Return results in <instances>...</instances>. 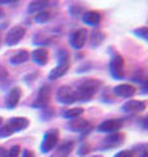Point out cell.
<instances>
[{
    "label": "cell",
    "mask_w": 148,
    "mask_h": 157,
    "mask_svg": "<svg viewBox=\"0 0 148 157\" xmlns=\"http://www.w3.org/2000/svg\"><path fill=\"white\" fill-rule=\"evenodd\" d=\"M98 87H99V82L98 80H85L80 85V88H78V92H75L77 100H90Z\"/></svg>",
    "instance_id": "cell-1"
},
{
    "label": "cell",
    "mask_w": 148,
    "mask_h": 157,
    "mask_svg": "<svg viewBox=\"0 0 148 157\" xmlns=\"http://www.w3.org/2000/svg\"><path fill=\"white\" fill-rule=\"evenodd\" d=\"M57 141H59V131H57V129H51V131H47V132H46V136H44V139H42L41 151H42V152H49V151H52L54 147H56Z\"/></svg>",
    "instance_id": "cell-2"
},
{
    "label": "cell",
    "mask_w": 148,
    "mask_h": 157,
    "mask_svg": "<svg viewBox=\"0 0 148 157\" xmlns=\"http://www.w3.org/2000/svg\"><path fill=\"white\" fill-rule=\"evenodd\" d=\"M57 100L60 103H65V105H70V103H73L77 100V93H75V90H72L70 87L63 85V87L59 88V92H57Z\"/></svg>",
    "instance_id": "cell-3"
},
{
    "label": "cell",
    "mask_w": 148,
    "mask_h": 157,
    "mask_svg": "<svg viewBox=\"0 0 148 157\" xmlns=\"http://www.w3.org/2000/svg\"><path fill=\"white\" fill-rule=\"evenodd\" d=\"M24 36V28L23 26H15L8 31V34L5 36V43L8 44V46H15V44H18V41H21Z\"/></svg>",
    "instance_id": "cell-4"
},
{
    "label": "cell",
    "mask_w": 148,
    "mask_h": 157,
    "mask_svg": "<svg viewBox=\"0 0 148 157\" xmlns=\"http://www.w3.org/2000/svg\"><path fill=\"white\" fill-rule=\"evenodd\" d=\"M109 71L116 78H121L122 74H124V59L121 56H114L111 64H109Z\"/></svg>",
    "instance_id": "cell-5"
},
{
    "label": "cell",
    "mask_w": 148,
    "mask_h": 157,
    "mask_svg": "<svg viewBox=\"0 0 148 157\" xmlns=\"http://www.w3.org/2000/svg\"><path fill=\"white\" fill-rule=\"evenodd\" d=\"M86 38H88L86 29H77V31L70 36V44L75 49H80V48H83V44L86 43Z\"/></svg>",
    "instance_id": "cell-6"
},
{
    "label": "cell",
    "mask_w": 148,
    "mask_h": 157,
    "mask_svg": "<svg viewBox=\"0 0 148 157\" xmlns=\"http://www.w3.org/2000/svg\"><path fill=\"white\" fill-rule=\"evenodd\" d=\"M121 126H122V121L121 120H107V121H104V123H101V124H99V131L112 134V132L119 131Z\"/></svg>",
    "instance_id": "cell-7"
},
{
    "label": "cell",
    "mask_w": 148,
    "mask_h": 157,
    "mask_svg": "<svg viewBox=\"0 0 148 157\" xmlns=\"http://www.w3.org/2000/svg\"><path fill=\"white\" fill-rule=\"evenodd\" d=\"M67 71H68V61H62L56 69H52V71H51V74H49V78H51V80H56V78L62 77L63 74H67Z\"/></svg>",
    "instance_id": "cell-8"
},
{
    "label": "cell",
    "mask_w": 148,
    "mask_h": 157,
    "mask_svg": "<svg viewBox=\"0 0 148 157\" xmlns=\"http://www.w3.org/2000/svg\"><path fill=\"white\" fill-rule=\"evenodd\" d=\"M114 92H116L117 97L129 98V97H132V95L135 93V88L132 87V85H129V83H122V85H117V87L114 88Z\"/></svg>",
    "instance_id": "cell-9"
},
{
    "label": "cell",
    "mask_w": 148,
    "mask_h": 157,
    "mask_svg": "<svg viewBox=\"0 0 148 157\" xmlns=\"http://www.w3.org/2000/svg\"><path fill=\"white\" fill-rule=\"evenodd\" d=\"M8 126H10V129H12L13 132L15 131H21V129H24V128L28 126V120H26V118H23V116L12 118L10 123H8Z\"/></svg>",
    "instance_id": "cell-10"
},
{
    "label": "cell",
    "mask_w": 148,
    "mask_h": 157,
    "mask_svg": "<svg viewBox=\"0 0 148 157\" xmlns=\"http://www.w3.org/2000/svg\"><path fill=\"white\" fill-rule=\"evenodd\" d=\"M20 98H21V90H20L18 87H13L12 90H10V93H8V100H7L8 108H15V106H16L18 101H20Z\"/></svg>",
    "instance_id": "cell-11"
},
{
    "label": "cell",
    "mask_w": 148,
    "mask_h": 157,
    "mask_svg": "<svg viewBox=\"0 0 148 157\" xmlns=\"http://www.w3.org/2000/svg\"><path fill=\"white\" fill-rule=\"evenodd\" d=\"M49 95H51V88H49L47 85H46V87H42L41 90H39V97H38V100L34 101V106H44V105H47V101H49Z\"/></svg>",
    "instance_id": "cell-12"
},
{
    "label": "cell",
    "mask_w": 148,
    "mask_h": 157,
    "mask_svg": "<svg viewBox=\"0 0 148 157\" xmlns=\"http://www.w3.org/2000/svg\"><path fill=\"white\" fill-rule=\"evenodd\" d=\"M99 20H101V15L98 12H86V13H83V21H85L86 25L96 26V25L99 23Z\"/></svg>",
    "instance_id": "cell-13"
},
{
    "label": "cell",
    "mask_w": 148,
    "mask_h": 157,
    "mask_svg": "<svg viewBox=\"0 0 148 157\" xmlns=\"http://www.w3.org/2000/svg\"><path fill=\"white\" fill-rule=\"evenodd\" d=\"M122 110L127 111V113H132V111H142L145 110V101H127Z\"/></svg>",
    "instance_id": "cell-14"
},
{
    "label": "cell",
    "mask_w": 148,
    "mask_h": 157,
    "mask_svg": "<svg viewBox=\"0 0 148 157\" xmlns=\"http://www.w3.org/2000/svg\"><path fill=\"white\" fill-rule=\"evenodd\" d=\"M33 61H36L38 64H46L47 62V51L46 49H36L31 54Z\"/></svg>",
    "instance_id": "cell-15"
},
{
    "label": "cell",
    "mask_w": 148,
    "mask_h": 157,
    "mask_svg": "<svg viewBox=\"0 0 148 157\" xmlns=\"http://www.w3.org/2000/svg\"><path fill=\"white\" fill-rule=\"evenodd\" d=\"M88 126H90V124H88V121L83 120V118H75V120L70 123L72 131H83V129H86Z\"/></svg>",
    "instance_id": "cell-16"
},
{
    "label": "cell",
    "mask_w": 148,
    "mask_h": 157,
    "mask_svg": "<svg viewBox=\"0 0 148 157\" xmlns=\"http://www.w3.org/2000/svg\"><path fill=\"white\" fill-rule=\"evenodd\" d=\"M28 59H29V52H28V51H20V52H16L12 59H10V62H12L13 66H16V64L26 62Z\"/></svg>",
    "instance_id": "cell-17"
},
{
    "label": "cell",
    "mask_w": 148,
    "mask_h": 157,
    "mask_svg": "<svg viewBox=\"0 0 148 157\" xmlns=\"http://www.w3.org/2000/svg\"><path fill=\"white\" fill-rule=\"evenodd\" d=\"M46 2H44V0H38V2H31L29 3V7H28V10L31 13H39V12H44V8H46Z\"/></svg>",
    "instance_id": "cell-18"
},
{
    "label": "cell",
    "mask_w": 148,
    "mask_h": 157,
    "mask_svg": "<svg viewBox=\"0 0 148 157\" xmlns=\"http://www.w3.org/2000/svg\"><path fill=\"white\" fill-rule=\"evenodd\" d=\"M83 115V108H70V110H67V111H63V116L65 118H68V120H70V118H73V120H75V118H78V116H81Z\"/></svg>",
    "instance_id": "cell-19"
},
{
    "label": "cell",
    "mask_w": 148,
    "mask_h": 157,
    "mask_svg": "<svg viewBox=\"0 0 148 157\" xmlns=\"http://www.w3.org/2000/svg\"><path fill=\"white\" fill-rule=\"evenodd\" d=\"M72 149H73V142H72V141H70V142H68V141L63 142V144L59 147V154H57V157H65Z\"/></svg>",
    "instance_id": "cell-20"
},
{
    "label": "cell",
    "mask_w": 148,
    "mask_h": 157,
    "mask_svg": "<svg viewBox=\"0 0 148 157\" xmlns=\"http://www.w3.org/2000/svg\"><path fill=\"white\" fill-rule=\"evenodd\" d=\"M119 142H122V136L119 134V132H112V134L109 136V139L106 141V146H117Z\"/></svg>",
    "instance_id": "cell-21"
},
{
    "label": "cell",
    "mask_w": 148,
    "mask_h": 157,
    "mask_svg": "<svg viewBox=\"0 0 148 157\" xmlns=\"http://www.w3.org/2000/svg\"><path fill=\"white\" fill-rule=\"evenodd\" d=\"M49 18H51V13L49 12H39L36 15V21L38 23H44V21H47Z\"/></svg>",
    "instance_id": "cell-22"
},
{
    "label": "cell",
    "mask_w": 148,
    "mask_h": 157,
    "mask_svg": "<svg viewBox=\"0 0 148 157\" xmlns=\"http://www.w3.org/2000/svg\"><path fill=\"white\" fill-rule=\"evenodd\" d=\"M10 134H13V131L10 129V126H8V124L0 126V137H8Z\"/></svg>",
    "instance_id": "cell-23"
},
{
    "label": "cell",
    "mask_w": 148,
    "mask_h": 157,
    "mask_svg": "<svg viewBox=\"0 0 148 157\" xmlns=\"http://www.w3.org/2000/svg\"><path fill=\"white\" fill-rule=\"evenodd\" d=\"M21 154V149H20V146H13L12 149L7 152V157H18Z\"/></svg>",
    "instance_id": "cell-24"
},
{
    "label": "cell",
    "mask_w": 148,
    "mask_h": 157,
    "mask_svg": "<svg viewBox=\"0 0 148 157\" xmlns=\"http://www.w3.org/2000/svg\"><path fill=\"white\" fill-rule=\"evenodd\" d=\"M116 157H134V152L132 151H122V152H117Z\"/></svg>",
    "instance_id": "cell-25"
},
{
    "label": "cell",
    "mask_w": 148,
    "mask_h": 157,
    "mask_svg": "<svg viewBox=\"0 0 148 157\" xmlns=\"http://www.w3.org/2000/svg\"><path fill=\"white\" fill-rule=\"evenodd\" d=\"M135 34H139L143 39H146V28H142V29H135Z\"/></svg>",
    "instance_id": "cell-26"
},
{
    "label": "cell",
    "mask_w": 148,
    "mask_h": 157,
    "mask_svg": "<svg viewBox=\"0 0 148 157\" xmlns=\"http://www.w3.org/2000/svg\"><path fill=\"white\" fill-rule=\"evenodd\" d=\"M88 151H90V147H88V146H81V147H80V151H78V152H80V154L83 155V154H86Z\"/></svg>",
    "instance_id": "cell-27"
},
{
    "label": "cell",
    "mask_w": 148,
    "mask_h": 157,
    "mask_svg": "<svg viewBox=\"0 0 148 157\" xmlns=\"http://www.w3.org/2000/svg\"><path fill=\"white\" fill-rule=\"evenodd\" d=\"M23 157H34V154L31 151H23Z\"/></svg>",
    "instance_id": "cell-28"
},
{
    "label": "cell",
    "mask_w": 148,
    "mask_h": 157,
    "mask_svg": "<svg viewBox=\"0 0 148 157\" xmlns=\"http://www.w3.org/2000/svg\"><path fill=\"white\" fill-rule=\"evenodd\" d=\"M5 155H7V152H5V149L0 147V157H5Z\"/></svg>",
    "instance_id": "cell-29"
},
{
    "label": "cell",
    "mask_w": 148,
    "mask_h": 157,
    "mask_svg": "<svg viewBox=\"0 0 148 157\" xmlns=\"http://www.w3.org/2000/svg\"><path fill=\"white\" fill-rule=\"evenodd\" d=\"M140 157H148V155H146V154H142V155H140Z\"/></svg>",
    "instance_id": "cell-30"
},
{
    "label": "cell",
    "mask_w": 148,
    "mask_h": 157,
    "mask_svg": "<svg viewBox=\"0 0 148 157\" xmlns=\"http://www.w3.org/2000/svg\"><path fill=\"white\" fill-rule=\"evenodd\" d=\"M0 17H2V10H0Z\"/></svg>",
    "instance_id": "cell-31"
},
{
    "label": "cell",
    "mask_w": 148,
    "mask_h": 157,
    "mask_svg": "<svg viewBox=\"0 0 148 157\" xmlns=\"http://www.w3.org/2000/svg\"><path fill=\"white\" fill-rule=\"evenodd\" d=\"M96 157H99V155H96Z\"/></svg>",
    "instance_id": "cell-32"
}]
</instances>
